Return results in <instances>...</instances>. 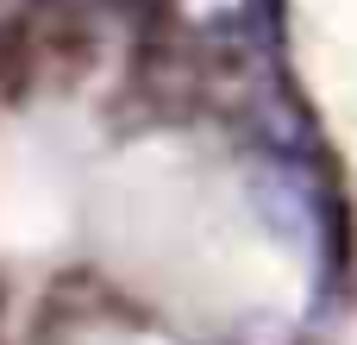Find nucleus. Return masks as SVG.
Segmentation results:
<instances>
[{
  "instance_id": "1",
  "label": "nucleus",
  "mask_w": 357,
  "mask_h": 345,
  "mask_svg": "<svg viewBox=\"0 0 357 345\" xmlns=\"http://www.w3.org/2000/svg\"><path fill=\"white\" fill-rule=\"evenodd\" d=\"M169 25L201 50H257L276 38V0H163Z\"/></svg>"
}]
</instances>
